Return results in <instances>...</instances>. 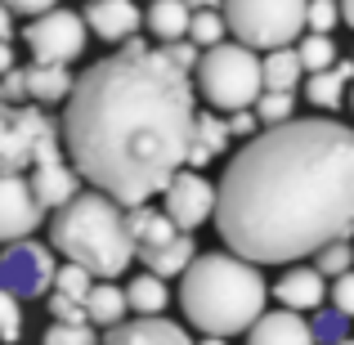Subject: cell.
Listing matches in <instances>:
<instances>
[{"mask_svg": "<svg viewBox=\"0 0 354 345\" xmlns=\"http://www.w3.org/2000/svg\"><path fill=\"white\" fill-rule=\"evenodd\" d=\"M5 72H14V45L0 41V77H5Z\"/></svg>", "mask_w": 354, "mask_h": 345, "instance_id": "cell-40", "label": "cell"}, {"mask_svg": "<svg viewBox=\"0 0 354 345\" xmlns=\"http://www.w3.org/2000/svg\"><path fill=\"white\" fill-rule=\"evenodd\" d=\"M9 36H14V9L0 0V41H9Z\"/></svg>", "mask_w": 354, "mask_h": 345, "instance_id": "cell-39", "label": "cell"}, {"mask_svg": "<svg viewBox=\"0 0 354 345\" xmlns=\"http://www.w3.org/2000/svg\"><path fill=\"white\" fill-rule=\"evenodd\" d=\"M54 251L41 242L23 238L9 242V251H0V292L18 296V301H36L54 287Z\"/></svg>", "mask_w": 354, "mask_h": 345, "instance_id": "cell-9", "label": "cell"}, {"mask_svg": "<svg viewBox=\"0 0 354 345\" xmlns=\"http://www.w3.org/2000/svg\"><path fill=\"white\" fill-rule=\"evenodd\" d=\"M229 121L225 117H216V108L211 113H193V135H189V166H207V162H216L220 153L229 148Z\"/></svg>", "mask_w": 354, "mask_h": 345, "instance_id": "cell-18", "label": "cell"}, {"mask_svg": "<svg viewBox=\"0 0 354 345\" xmlns=\"http://www.w3.org/2000/svg\"><path fill=\"white\" fill-rule=\"evenodd\" d=\"M126 225H130V238H135V251L157 247V242H166L171 233H180L162 211H148V207H126Z\"/></svg>", "mask_w": 354, "mask_h": 345, "instance_id": "cell-24", "label": "cell"}, {"mask_svg": "<svg viewBox=\"0 0 354 345\" xmlns=\"http://www.w3.org/2000/svg\"><path fill=\"white\" fill-rule=\"evenodd\" d=\"M45 220L27 175H0V242H23Z\"/></svg>", "mask_w": 354, "mask_h": 345, "instance_id": "cell-11", "label": "cell"}, {"mask_svg": "<svg viewBox=\"0 0 354 345\" xmlns=\"http://www.w3.org/2000/svg\"><path fill=\"white\" fill-rule=\"evenodd\" d=\"M328 296H332V310L346 314V319H354V269H350V274H341V278H332Z\"/></svg>", "mask_w": 354, "mask_h": 345, "instance_id": "cell-33", "label": "cell"}, {"mask_svg": "<svg viewBox=\"0 0 354 345\" xmlns=\"http://www.w3.org/2000/svg\"><path fill=\"white\" fill-rule=\"evenodd\" d=\"M99 345H193V337L180 328V323L135 319V323H117V328H108V337Z\"/></svg>", "mask_w": 354, "mask_h": 345, "instance_id": "cell-16", "label": "cell"}, {"mask_svg": "<svg viewBox=\"0 0 354 345\" xmlns=\"http://www.w3.org/2000/svg\"><path fill=\"white\" fill-rule=\"evenodd\" d=\"M193 86L207 99L216 113H238V108H251L260 86V54L247 50L238 41H220L211 50L198 54V68H193Z\"/></svg>", "mask_w": 354, "mask_h": 345, "instance_id": "cell-5", "label": "cell"}, {"mask_svg": "<svg viewBox=\"0 0 354 345\" xmlns=\"http://www.w3.org/2000/svg\"><path fill=\"white\" fill-rule=\"evenodd\" d=\"M220 14L247 50H278L305 32V0H220Z\"/></svg>", "mask_w": 354, "mask_h": 345, "instance_id": "cell-6", "label": "cell"}, {"mask_svg": "<svg viewBox=\"0 0 354 345\" xmlns=\"http://www.w3.org/2000/svg\"><path fill=\"white\" fill-rule=\"evenodd\" d=\"M229 135L251 139V135H256V113H251V108H238V113L229 117Z\"/></svg>", "mask_w": 354, "mask_h": 345, "instance_id": "cell-37", "label": "cell"}, {"mask_svg": "<svg viewBox=\"0 0 354 345\" xmlns=\"http://www.w3.org/2000/svg\"><path fill=\"white\" fill-rule=\"evenodd\" d=\"M337 345H354V341H337Z\"/></svg>", "mask_w": 354, "mask_h": 345, "instance_id": "cell-45", "label": "cell"}, {"mask_svg": "<svg viewBox=\"0 0 354 345\" xmlns=\"http://www.w3.org/2000/svg\"><path fill=\"white\" fill-rule=\"evenodd\" d=\"M184 5H189V9H216L220 0H184Z\"/></svg>", "mask_w": 354, "mask_h": 345, "instance_id": "cell-42", "label": "cell"}, {"mask_svg": "<svg viewBox=\"0 0 354 345\" xmlns=\"http://www.w3.org/2000/svg\"><path fill=\"white\" fill-rule=\"evenodd\" d=\"M193 113L189 72L153 45L126 41L72 81L63 139L86 184L121 207H144L189 166Z\"/></svg>", "mask_w": 354, "mask_h": 345, "instance_id": "cell-2", "label": "cell"}, {"mask_svg": "<svg viewBox=\"0 0 354 345\" xmlns=\"http://www.w3.org/2000/svg\"><path fill=\"white\" fill-rule=\"evenodd\" d=\"M305 68L301 59H296V45H278V50H265V59H260V86L265 90H292L301 86Z\"/></svg>", "mask_w": 354, "mask_h": 345, "instance_id": "cell-21", "label": "cell"}, {"mask_svg": "<svg viewBox=\"0 0 354 345\" xmlns=\"http://www.w3.org/2000/svg\"><path fill=\"white\" fill-rule=\"evenodd\" d=\"M72 72L63 63H27L18 68V86H23V104L36 99V104H63L72 95Z\"/></svg>", "mask_w": 354, "mask_h": 345, "instance_id": "cell-15", "label": "cell"}, {"mask_svg": "<svg viewBox=\"0 0 354 345\" xmlns=\"http://www.w3.org/2000/svg\"><path fill=\"white\" fill-rule=\"evenodd\" d=\"M265 278L251 260L234 251L193 256L180 283V310L202 337H242L265 314Z\"/></svg>", "mask_w": 354, "mask_h": 345, "instance_id": "cell-3", "label": "cell"}, {"mask_svg": "<svg viewBox=\"0 0 354 345\" xmlns=\"http://www.w3.org/2000/svg\"><path fill=\"white\" fill-rule=\"evenodd\" d=\"M296 59H301L305 77H310V72H323V68L337 63V45H332V36L310 32V36H301V45H296Z\"/></svg>", "mask_w": 354, "mask_h": 345, "instance_id": "cell-27", "label": "cell"}, {"mask_svg": "<svg viewBox=\"0 0 354 345\" xmlns=\"http://www.w3.org/2000/svg\"><path fill=\"white\" fill-rule=\"evenodd\" d=\"M350 81H354V59H337L332 68L310 72V77H305V99H310L319 113H337V108L346 104Z\"/></svg>", "mask_w": 354, "mask_h": 345, "instance_id": "cell-17", "label": "cell"}, {"mask_svg": "<svg viewBox=\"0 0 354 345\" xmlns=\"http://www.w3.org/2000/svg\"><path fill=\"white\" fill-rule=\"evenodd\" d=\"M27 50H32V63H77L81 54H86V23H81V14H72V9H45V14L27 18Z\"/></svg>", "mask_w": 354, "mask_h": 345, "instance_id": "cell-8", "label": "cell"}, {"mask_svg": "<svg viewBox=\"0 0 354 345\" xmlns=\"http://www.w3.org/2000/svg\"><path fill=\"white\" fill-rule=\"evenodd\" d=\"M274 296H278V310H296V314L319 310L323 296H328V278H323L314 265H292L283 278H278Z\"/></svg>", "mask_w": 354, "mask_h": 345, "instance_id": "cell-14", "label": "cell"}, {"mask_svg": "<svg viewBox=\"0 0 354 345\" xmlns=\"http://www.w3.org/2000/svg\"><path fill=\"white\" fill-rule=\"evenodd\" d=\"M162 198H166L162 216L171 220V225L180 229V233L202 229L211 216H216V184L202 180L198 171H175V175H171V184L162 189Z\"/></svg>", "mask_w": 354, "mask_h": 345, "instance_id": "cell-10", "label": "cell"}, {"mask_svg": "<svg viewBox=\"0 0 354 345\" xmlns=\"http://www.w3.org/2000/svg\"><path fill=\"white\" fill-rule=\"evenodd\" d=\"M216 229L251 265L305 260L354 233V130L332 117L265 126L216 184Z\"/></svg>", "mask_w": 354, "mask_h": 345, "instance_id": "cell-1", "label": "cell"}, {"mask_svg": "<svg viewBox=\"0 0 354 345\" xmlns=\"http://www.w3.org/2000/svg\"><path fill=\"white\" fill-rule=\"evenodd\" d=\"M314 269H319L323 278L350 274V269H354V247H350V238H337V242H328V247L314 251Z\"/></svg>", "mask_w": 354, "mask_h": 345, "instance_id": "cell-28", "label": "cell"}, {"mask_svg": "<svg viewBox=\"0 0 354 345\" xmlns=\"http://www.w3.org/2000/svg\"><path fill=\"white\" fill-rule=\"evenodd\" d=\"M337 5H341V23L354 27V0H337Z\"/></svg>", "mask_w": 354, "mask_h": 345, "instance_id": "cell-41", "label": "cell"}, {"mask_svg": "<svg viewBox=\"0 0 354 345\" xmlns=\"http://www.w3.org/2000/svg\"><path fill=\"white\" fill-rule=\"evenodd\" d=\"M41 345H99V332L90 323H54Z\"/></svg>", "mask_w": 354, "mask_h": 345, "instance_id": "cell-31", "label": "cell"}, {"mask_svg": "<svg viewBox=\"0 0 354 345\" xmlns=\"http://www.w3.org/2000/svg\"><path fill=\"white\" fill-rule=\"evenodd\" d=\"M130 305H126V287H113V283H95L86 296V323H99V328H117L126 323Z\"/></svg>", "mask_w": 354, "mask_h": 345, "instance_id": "cell-22", "label": "cell"}, {"mask_svg": "<svg viewBox=\"0 0 354 345\" xmlns=\"http://www.w3.org/2000/svg\"><path fill=\"white\" fill-rule=\"evenodd\" d=\"M50 242L59 256H68L72 265H81L99 283L121 278L130 269V260H135V238H130V225H126V207L99 189L77 193L72 202H63L54 211Z\"/></svg>", "mask_w": 354, "mask_h": 345, "instance_id": "cell-4", "label": "cell"}, {"mask_svg": "<svg viewBox=\"0 0 354 345\" xmlns=\"http://www.w3.org/2000/svg\"><path fill=\"white\" fill-rule=\"evenodd\" d=\"M337 23H341V5L337 0H305V32L332 36Z\"/></svg>", "mask_w": 354, "mask_h": 345, "instance_id": "cell-30", "label": "cell"}, {"mask_svg": "<svg viewBox=\"0 0 354 345\" xmlns=\"http://www.w3.org/2000/svg\"><path fill=\"white\" fill-rule=\"evenodd\" d=\"M251 108H256V121H265V126H283V121L296 117V95H292V90H260Z\"/></svg>", "mask_w": 354, "mask_h": 345, "instance_id": "cell-26", "label": "cell"}, {"mask_svg": "<svg viewBox=\"0 0 354 345\" xmlns=\"http://www.w3.org/2000/svg\"><path fill=\"white\" fill-rule=\"evenodd\" d=\"M14 14H23V18H36V14H45V9H54L59 0H5Z\"/></svg>", "mask_w": 354, "mask_h": 345, "instance_id": "cell-38", "label": "cell"}, {"mask_svg": "<svg viewBox=\"0 0 354 345\" xmlns=\"http://www.w3.org/2000/svg\"><path fill=\"white\" fill-rule=\"evenodd\" d=\"M193 251H198V247H193L189 233H171V238L157 242V247H139L135 256L144 260L148 274H157V278H175V274H184V269H189Z\"/></svg>", "mask_w": 354, "mask_h": 345, "instance_id": "cell-19", "label": "cell"}, {"mask_svg": "<svg viewBox=\"0 0 354 345\" xmlns=\"http://www.w3.org/2000/svg\"><path fill=\"white\" fill-rule=\"evenodd\" d=\"M341 328H346V314H337V310H332V314H319V328H314V337H323V341L337 345V341H341Z\"/></svg>", "mask_w": 354, "mask_h": 345, "instance_id": "cell-36", "label": "cell"}, {"mask_svg": "<svg viewBox=\"0 0 354 345\" xmlns=\"http://www.w3.org/2000/svg\"><path fill=\"white\" fill-rule=\"evenodd\" d=\"M189 18L193 9L184 5V0H153V5L144 9V27L157 36V41H184L189 36Z\"/></svg>", "mask_w": 354, "mask_h": 345, "instance_id": "cell-20", "label": "cell"}, {"mask_svg": "<svg viewBox=\"0 0 354 345\" xmlns=\"http://www.w3.org/2000/svg\"><path fill=\"white\" fill-rule=\"evenodd\" d=\"M189 41L198 45V50H211V45L229 41L225 14H220V9H193V18H189Z\"/></svg>", "mask_w": 354, "mask_h": 345, "instance_id": "cell-25", "label": "cell"}, {"mask_svg": "<svg viewBox=\"0 0 354 345\" xmlns=\"http://www.w3.org/2000/svg\"><path fill=\"white\" fill-rule=\"evenodd\" d=\"M247 345H319L314 337V323H305L296 310H274V314H260L247 332Z\"/></svg>", "mask_w": 354, "mask_h": 345, "instance_id": "cell-13", "label": "cell"}, {"mask_svg": "<svg viewBox=\"0 0 354 345\" xmlns=\"http://www.w3.org/2000/svg\"><path fill=\"white\" fill-rule=\"evenodd\" d=\"M193 345H229L225 337H202V341H193Z\"/></svg>", "mask_w": 354, "mask_h": 345, "instance_id": "cell-43", "label": "cell"}, {"mask_svg": "<svg viewBox=\"0 0 354 345\" xmlns=\"http://www.w3.org/2000/svg\"><path fill=\"white\" fill-rule=\"evenodd\" d=\"M95 283H99V278H90L86 269L72 265V260L54 269V292L68 296V301H77V305H86V296H90V287H95Z\"/></svg>", "mask_w": 354, "mask_h": 345, "instance_id": "cell-29", "label": "cell"}, {"mask_svg": "<svg viewBox=\"0 0 354 345\" xmlns=\"http://www.w3.org/2000/svg\"><path fill=\"white\" fill-rule=\"evenodd\" d=\"M162 54H166V59H171L180 72H193V68H198V54H202V50L189 41V36H184V41H166V45H162Z\"/></svg>", "mask_w": 354, "mask_h": 345, "instance_id": "cell-34", "label": "cell"}, {"mask_svg": "<svg viewBox=\"0 0 354 345\" xmlns=\"http://www.w3.org/2000/svg\"><path fill=\"white\" fill-rule=\"evenodd\" d=\"M50 314H54V323H86V305L68 301V296H59V292L50 296Z\"/></svg>", "mask_w": 354, "mask_h": 345, "instance_id": "cell-35", "label": "cell"}, {"mask_svg": "<svg viewBox=\"0 0 354 345\" xmlns=\"http://www.w3.org/2000/svg\"><path fill=\"white\" fill-rule=\"evenodd\" d=\"M126 305L139 314V319H162V310L171 305L166 278H157V274H139L135 283L126 287Z\"/></svg>", "mask_w": 354, "mask_h": 345, "instance_id": "cell-23", "label": "cell"}, {"mask_svg": "<svg viewBox=\"0 0 354 345\" xmlns=\"http://www.w3.org/2000/svg\"><path fill=\"white\" fill-rule=\"evenodd\" d=\"M81 23H86V32L99 36V41L126 45V41H135L144 14H139L135 0H90L86 14H81Z\"/></svg>", "mask_w": 354, "mask_h": 345, "instance_id": "cell-12", "label": "cell"}, {"mask_svg": "<svg viewBox=\"0 0 354 345\" xmlns=\"http://www.w3.org/2000/svg\"><path fill=\"white\" fill-rule=\"evenodd\" d=\"M59 144V126L32 104H0V175H27Z\"/></svg>", "mask_w": 354, "mask_h": 345, "instance_id": "cell-7", "label": "cell"}, {"mask_svg": "<svg viewBox=\"0 0 354 345\" xmlns=\"http://www.w3.org/2000/svg\"><path fill=\"white\" fill-rule=\"evenodd\" d=\"M350 108H354V90H350Z\"/></svg>", "mask_w": 354, "mask_h": 345, "instance_id": "cell-44", "label": "cell"}, {"mask_svg": "<svg viewBox=\"0 0 354 345\" xmlns=\"http://www.w3.org/2000/svg\"><path fill=\"white\" fill-rule=\"evenodd\" d=\"M18 337H23V301L9 292H0V341L14 345Z\"/></svg>", "mask_w": 354, "mask_h": 345, "instance_id": "cell-32", "label": "cell"}]
</instances>
